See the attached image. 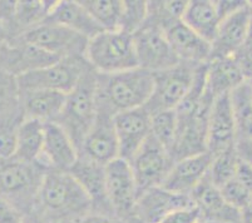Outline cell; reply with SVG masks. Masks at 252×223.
Returning <instances> with one entry per match:
<instances>
[{"label":"cell","mask_w":252,"mask_h":223,"mask_svg":"<svg viewBox=\"0 0 252 223\" xmlns=\"http://www.w3.org/2000/svg\"><path fill=\"white\" fill-rule=\"evenodd\" d=\"M92 211L91 198L69 171L45 172L33 215L48 223H62Z\"/></svg>","instance_id":"1"},{"label":"cell","mask_w":252,"mask_h":223,"mask_svg":"<svg viewBox=\"0 0 252 223\" xmlns=\"http://www.w3.org/2000/svg\"><path fill=\"white\" fill-rule=\"evenodd\" d=\"M153 88V73L134 68L125 72L97 75L98 108L116 116L144 107Z\"/></svg>","instance_id":"2"},{"label":"cell","mask_w":252,"mask_h":223,"mask_svg":"<svg viewBox=\"0 0 252 223\" xmlns=\"http://www.w3.org/2000/svg\"><path fill=\"white\" fill-rule=\"evenodd\" d=\"M47 171L40 162L17 157L0 159V198L17 207L25 217L33 215Z\"/></svg>","instance_id":"3"},{"label":"cell","mask_w":252,"mask_h":223,"mask_svg":"<svg viewBox=\"0 0 252 223\" xmlns=\"http://www.w3.org/2000/svg\"><path fill=\"white\" fill-rule=\"evenodd\" d=\"M97 75L94 69H89L74 89L67 94L63 109L54 121L70 135L78 149L97 118Z\"/></svg>","instance_id":"4"},{"label":"cell","mask_w":252,"mask_h":223,"mask_svg":"<svg viewBox=\"0 0 252 223\" xmlns=\"http://www.w3.org/2000/svg\"><path fill=\"white\" fill-rule=\"evenodd\" d=\"M86 58L99 74L138 68L133 34L123 29H104L89 39Z\"/></svg>","instance_id":"5"},{"label":"cell","mask_w":252,"mask_h":223,"mask_svg":"<svg viewBox=\"0 0 252 223\" xmlns=\"http://www.w3.org/2000/svg\"><path fill=\"white\" fill-rule=\"evenodd\" d=\"M200 65L180 62L171 68L153 73L152 93L147 104L144 105L148 112L153 114L177 109L193 86Z\"/></svg>","instance_id":"6"},{"label":"cell","mask_w":252,"mask_h":223,"mask_svg":"<svg viewBox=\"0 0 252 223\" xmlns=\"http://www.w3.org/2000/svg\"><path fill=\"white\" fill-rule=\"evenodd\" d=\"M92 68L86 57H72L59 59L44 68L18 77L20 91L48 89L68 94Z\"/></svg>","instance_id":"7"},{"label":"cell","mask_w":252,"mask_h":223,"mask_svg":"<svg viewBox=\"0 0 252 223\" xmlns=\"http://www.w3.org/2000/svg\"><path fill=\"white\" fill-rule=\"evenodd\" d=\"M58 59L86 57L89 39L58 23L45 19L18 35Z\"/></svg>","instance_id":"8"},{"label":"cell","mask_w":252,"mask_h":223,"mask_svg":"<svg viewBox=\"0 0 252 223\" xmlns=\"http://www.w3.org/2000/svg\"><path fill=\"white\" fill-rule=\"evenodd\" d=\"M133 41L138 66L148 72H161L181 62L172 49L163 28L155 23H144L133 33Z\"/></svg>","instance_id":"9"},{"label":"cell","mask_w":252,"mask_h":223,"mask_svg":"<svg viewBox=\"0 0 252 223\" xmlns=\"http://www.w3.org/2000/svg\"><path fill=\"white\" fill-rule=\"evenodd\" d=\"M105 190L113 215L119 220L134 216L138 188L130 163L125 158H116L105 164Z\"/></svg>","instance_id":"10"},{"label":"cell","mask_w":252,"mask_h":223,"mask_svg":"<svg viewBox=\"0 0 252 223\" xmlns=\"http://www.w3.org/2000/svg\"><path fill=\"white\" fill-rule=\"evenodd\" d=\"M128 162L130 163L138 193L141 194L150 188L163 185L176 160L171 152L151 135Z\"/></svg>","instance_id":"11"},{"label":"cell","mask_w":252,"mask_h":223,"mask_svg":"<svg viewBox=\"0 0 252 223\" xmlns=\"http://www.w3.org/2000/svg\"><path fill=\"white\" fill-rule=\"evenodd\" d=\"M58 61L57 57L19 36L6 39L0 47V69L17 78Z\"/></svg>","instance_id":"12"},{"label":"cell","mask_w":252,"mask_h":223,"mask_svg":"<svg viewBox=\"0 0 252 223\" xmlns=\"http://www.w3.org/2000/svg\"><path fill=\"white\" fill-rule=\"evenodd\" d=\"M78 152L82 157L103 165L108 164L119 157V146L114 128L113 114L98 108L94 124L83 139Z\"/></svg>","instance_id":"13"},{"label":"cell","mask_w":252,"mask_h":223,"mask_svg":"<svg viewBox=\"0 0 252 223\" xmlns=\"http://www.w3.org/2000/svg\"><path fill=\"white\" fill-rule=\"evenodd\" d=\"M152 116L146 107L126 110L114 116L119 157L130 160L151 137Z\"/></svg>","instance_id":"14"},{"label":"cell","mask_w":252,"mask_h":223,"mask_svg":"<svg viewBox=\"0 0 252 223\" xmlns=\"http://www.w3.org/2000/svg\"><path fill=\"white\" fill-rule=\"evenodd\" d=\"M237 142V127L230 94L215 98L207 127V151L215 156Z\"/></svg>","instance_id":"15"},{"label":"cell","mask_w":252,"mask_h":223,"mask_svg":"<svg viewBox=\"0 0 252 223\" xmlns=\"http://www.w3.org/2000/svg\"><path fill=\"white\" fill-rule=\"evenodd\" d=\"M192 204L194 203L191 194L172 192L158 186L139 194L134 208V216L143 223H159L175 210Z\"/></svg>","instance_id":"16"},{"label":"cell","mask_w":252,"mask_h":223,"mask_svg":"<svg viewBox=\"0 0 252 223\" xmlns=\"http://www.w3.org/2000/svg\"><path fill=\"white\" fill-rule=\"evenodd\" d=\"M172 49L181 62L200 64L208 63L212 54L211 41L193 31L183 20H177L163 28Z\"/></svg>","instance_id":"17"},{"label":"cell","mask_w":252,"mask_h":223,"mask_svg":"<svg viewBox=\"0 0 252 223\" xmlns=\"http://www.w3.org/2000/svg\"><path fill=\"white\" fill-rule=\"evenodd\" d=\"M79 157L77 146L57 122L45 123L44 146L38 162L47 169L69 171Z\"/></svg>","instance_id":"18"},{"label":"cell","mask_w":252,"mask_h":223,"mask_svg":"<svg viewBox=\"0 0 252 223\" xmlns=\"http://www.w3.org/2000/svg\"><path fill=\"white\" fill-rule=\"evenodd\" d=\"M191 197L194 206L201 212L203 222L240 223L241 211L227 203L220 188L211 182L208 176L192 191Z\"/></svg>","instance_id":"19"},{"label":"cell","mask_w":252,"mask_h":223,"mask_svg":"<svg viewBox=\"0 0 252 223\" xmlns=\"http://www.w3.org/2000/svg\"><path fill=\"white\" fill-rule=\"evenodd\" d=\"M249 17L250 8H246L221 20L211 43V59L236 55L242 49L249 40Z\"/></svg>","instance_id":"20"},{"label":"cell","mask_w":252,"mask_h":223,"mask_svg":"<svg viewBox=\"0 0 252 223\" xmlns=\"http://www.w3.org/2000/svg\"><path fill=\"white\" fill-rule=\"evenodd\" d=\"M212 162L210 152L176 160L162 187L176 193L191 194L192 191L207 176Z\"/></svg>","instance_id":"21"},{"label":"cell","mask_w":252,"mask_h":223,"mask_svg":"<svg viewBox=\"0 0 252 223\" xmlns=\"http://www.w3.org/2000/svg\"><path fill=\"white\" fill-rule=\"evenodd\" d=\"M69 172L91 198L93 211L113 215L105 190V165L79 156Z\"/></svg>","instance_id":"22"},{"label":"cell","mask_w":252,"mask_h":223,"mask_svg":"<svg viewBox=\"0 0 252 223\" xmlns=\"http://www.w3.org/2000/svg\"><path fill=\"white\" fill-rule=\"evenodd\" d=\"M246 82L240 61L236 55L211 59L206 64V83L211 94H230Z\"/></svg>","instance_id":"23"},{"label":"cell","mask_w":252,"mask_h":223,"mask_svg":"<svg viewBox=\"0 0 252 223\" xmlns=\"http://www.w3.org/2000/svg\"><path fill=\"white\" fill-rule=\"evenodd\" d=\"M67 94L48 89L20 91V105L24 118L54 122L61 114Z\"/></svg>","instance_id":"24"},{"label":"cell","mask_w":252,"mask_h":223,"mask_svg":"<svg viewBox=\"0 0 252 223\" xmlns=\"http://www.w3.org/2000/svg\"><path fill=\"white\" fill-rule=\"evenodd\" d=\"M48 20L69 28L75 33L92 39L104 28L74 0H63L47 17Z\"/></svg>","instance_id":"25"},{"label":"cell","mask_w":252,"mask_h":223,"mask_svg":"<svg viewBox=\"0 0 252 223\" xmlns=\"http://www.w3.org/2000/svg\"><path fill=\"white\" fill-rule=\"evenodd\" d=\"M182 20L212 43L221 17L214 0H189Z\"/></svg>","instance_id":"26"},{"label":"cell","mask_w":252,"mask_h":223,"mask_svg":"<svg viewBox=\"0 0 252 223\" xmlns=\"http://www.w3.org/2000/svg\"><path fill=\"white\" fill-rule=\"evenodd\" d=\"M44 135L45 122L24 118L18 129L14 157L27 162H38L44 146Z\"/></svg>","instance_id":"27"},{"label":"cell","mask_w":252,"mask_h":223,"mask_svg":"<svg viewBox=\"0 0 252 223\" xmlns=\"http://www.w3.org/2000/svg\"><path fill=\"white\" fill-rule=\"evenodd\" d=\"M233 113H235L237 139H252V84H244L231 92Z\"/></svg>","instance_id":"28"},{"label":"cell","mask_w":252,"mask_h":223,"mask_svg":"<svg viewBox=\"0 0 252 223\" xmlns=\"http://www.w3.org/2000/svg\"><path fill=\"white\" fill-rule=\"evenodd\" d=\"M47 17L48 14L45 13L40 0H19L8 39L15 38L35 25L40 24L47 19Z\"/></svg>","instance_id":"29"},{"label":"cell","mask_w":252,"mask_h":223,"mask_svg":"<svg viewBox=\"0 0 252 223\" xmlns=\"http://www.w3.org/2000/svg\"><path fill=\"white\" fill-rule=\"evenodd\" d=\"M24 117L20 105V88L14 75L0 69V119Z\"/></svg>","instance_id":"30"},{"label":"cell","mask_w":252,"mask_h":223,"mask_svg":"<svg viewBox=\"0 0 252 223\" xmlns=\"http://www.w3.org/2000/svg\"><path fill=\"white\" fill-rule=\"evenodd\" d=\"M238 160H240V156L236 149V144L212 156V162H211L207 173L211 182L220 188L224 183L231 181L236 174Z\"/></svg>","instance_id":"31"},{"label":"cell","mask_w":252,"mask_h":223,"mask_svg":"<svg viewBox=\"0 0 252 223\" xmlns=\"http://www.w3.org/2000/svg\"><path fill=\"white\" fill-rule=\"evenodd\" d=\"M104 29H119L121 0H74Z\"/></svg>","instance_id":"32"},{"label":"cell","mask_w":252,"mask_h":223,"mask_svg":"<svg viewBox=\"0 0 252 223\" xmlns=\"http://www.w3.org/2000/svg\"><path fill=\"white\" fill-rule=\"evenodd\" d=\"M189 0H148L150 15L147 22L164 28L177 20H182Z\"/></svg>","instance_id":"33"},{"label":"cell","mask_w":252,"mask_h":223,"mask_svg":"<svg viewBox=\"0 0 252 223\" xmlns=\"http://www.w3.org/2000/svg\"><path fill=\"white\" fill-rule=\"evenodd\" d=\"M151 135L158 143L171 152L177 134V114L176 110H164L151 114Z\"/></svg>","instance_id":"34"},{"label":"cell","mask_w":252,"mask_h":223,"mask_svg":"<svg viewBox=\"0 0 252 223\" xmlns=\"http://www.w3.org/2000/svg\"><path fill=\"white\" fill-rule=\"evenodd\" d=\"M148 15H150L148 0H121L119 29L133 34L147 22Z\"/></svg>","instance_id":"35"},{"label":"cell","mask_w":252,"mask_h":223,"mask_svg":"<svg viewBox=\"0 0 252 223\" xmlns=\"http://www.w3.org/2000/svg\"><path fill=\"white\" fill-rule=\"evenodd\" d=\"M24 117L0 119V159L14 157L17 149V135Z\"/></svg>","instance_id":"36"},{"label":"cell","mask_w":252,"mask_h":223,"mask_svg":"<svg viewBox=\"0 0 252 223\" xmlns=\"http://www.w3.org/2000/svg\"><path fill=\"white\" fill-rule=\"evenodd\" d=\"M220 191L227 203L236 210L244 211L250 204H252V191L242 185L235 177L220 187Z\"/></svg>","instance_id":"37"},{"label":"cell","mask_w":252,"mask_h":223,"mask_svg":"<svg viewBox=\"0 0 252 223\" xmlns=\"http://www.w3.org/2000/svg\"><path fill=\"white\" fill-rule=\"evenodd\" d=\"M202 216L194 204L178 208L167 215L159 223H201Z\"/></svg>","instance_id":"38"},{"label":"cell","mask_w":252,"mask_h":223,"mask_svg":"<svg viewBox=\"0 0 252 223\" xmlns=\"http://www.w3.org/2000/svg\"><path fill=\"white\" fill-rule=\"evenodd\" d=\"M18 4L19 0H0V24L5 28L8 36L17 13Z\"/></svg>","instance_id":"39"},{"label":"cell","mask_w":252,"mask_h":223,"mask_svg":"<svg viewBox=\"0 0 252 223\" xmlns=\"http://www.w3.org/2000/svg\"><path fill=\"white\" fill-rule=\"evenodd\" d=\"M0 223H25V216L17 207L0 198Z\"/></svg>","instance_id":"40"},{"label":"cell","mask_w":252,"mask_h":223,"mask_svg":"<svg viewBox=\"0 0 252 223\" xmlns=\"http://www.w3.org/2000/svg\"><path fill=\"white\" fill-rule=\"evenodd\" d=\"M221 20L242 9L249 8L246 0H214Z\"/></svg>","instance_id":"41"},{"label":"cell","mask_w":252,"mask_h":223,"mask_svg":"<svg viewBox=\"0 0 252 223\" xmlns=\"http://www.w3.org/2000/svg\"><path fill=\"white\" fill-rule=\"evenodd\" d=\"M62 223H122V220H119V218H117L113 215H107V213L92 211V212L81 216V217Z\"/></svg>","instance_id":"42"},{"label":"cell","mask_w":252,"mask_h":223,"mask_svg":"<svg viewBox=\"0 0 252 223\" xmlns=\"http://www.w3.org/2000/svg\"><path fill=\"white\" fill-rule=\"evenodd\" d=\"M235 178L252 191V165L240 158L236 169Z\"/></svg>","instance_id":"43"},{"label":"cell","mask_w":252,"mask_h":223,"mask_svg":"<svg viewBox=\"0 0 252 223\" xmlns=\"http://www.w3.org/2000/svg\"><path fill=\"white\" fill-rule=\"evenodd\" d=\"M236 149L240 158L252 165V139L238 138L236 142Z\"/></svg>","instance_id":"44"},{"label":"cell","mask_w":252,"mask_h":223,"mask_svg":"<svg viewBox=\"0 0 252 223\" xmlns=\"http://www.w3.org/2000/svg\"><path fill=\"white\" fill-rule=\"evenodd\" d=\"M236 57H237V59L241 63L245 79H246L247 83H251L252 84V55H247L245 53L238 52Z\"/></svg>","instance_id":"45"},{"label":"cell","mask_w":252,"mask_h":223,"mask_svg":"<svg viewBox=\"0 0 252 223\" xmlns=\"http://www.w3.org/2000/svg\"><path fill=\"white\" fill-rule=\"evenodd\" d=\"M62 1H63V0H40V3H42L43 8H44L45 13H47L48 15H49Z\"/></svg>","instance_id":"46"},{"label":"cell","mask_w":252,"mask_h":223,"mask_svg":"<svg viewBox=\"0 0 252 223\" xmlns=\"http://www.w3.org/2000/svg\"><path fill=\"white\" fill-rule=\"evenodd\" d=\"M240 223H252V204H250L247 208L241 211V220Z\"/></svg>","instance_id":"47"},{"label":"cell","mask_w":252,"mask_h":223,"mask_svg":"<svg viewBox=\"0 0 252 223\" xmlns=\"http://www.w3.org/2000/svg\"><path fill=\"white\" fill-rule=\"evenodd\" d=\"M25 223H48V222L43 220V218L38 217V216L31 215L28 216V217H25Z\"/></svg>","instance_id":"48"},{"label":"cell","mask_w":252,"mask_h":223,"mask_svg":"<svg viewBox=\"0 0 252 223\" xmlns=\"http://www.w3.org/2000/svg\"><path fill=\"white\" fill-rule=\"evenodd\" d=\"M247 43H252V8H250V17H249V40Z\"/></svg>","instance_id":"49"},{"label":"cell","mask_w":252,"mask_h":223,"mask_svg":"<svg viewBox=\"0 0 252 223\" xmlns=\"http://www.w3.org/2000/svg\"><path fill=\"white\" fill-rule=\"evenodd\" d=\"M8 39V34H6V31L5 28L3 27V25L0 24V47H1V44H3L4 41Z\"/></svg>","instance_id":"50"},{"label":"cell","mask_w":252,"mask_h":223,"mask_svg":"<svg viewBox=\"0 0 252 223\" xmlns=\"http://www.w3.org/2000/svg\"><path fill=\"white\" fill-rule=\"evenodd\" d=\"M240 52L245 53L247 55H252V43H246Z\"/></svg>","instance_id":"51"},{"label":"cell","mask_w":252,"mask_h":223,"mask_svg":"<svg viewBox=\"0 0 252 223\" xmlns=\"http://www.w3.org/2000/svg\"><path fill=\"white\" fill-rule=\"evenodd\" d=\"M122 223H143L139 218H137L136 216H132V217L127 218V220H122Z\"/></svg>","instance_id":"52"},{"label":"cell","mask_w":252,"mask_h":223,"mask_svg":"<svg viewBox=\"0 0 252 223\" xmlns=\"http://www.w3.org/2000/svg\"><path fill=\"white\" fill-rule=\"evenodd\" d=\"M247 1V5H249V8H252V0H246Z\"/></svg>","instance_id":"53"},{"label":"cell","mask_w":252,"mask_h":223,"mask_svg":"<svg viewBox=\"0 0 252 223\" xmlns=\"http://www.w3.org/2000/svg\"><path fill=\"white\" fill-rule=\"evenodd\" d=\"M201 223H210V222H201Z\"/></svg>","instance_id":"54"}]
</instances>
